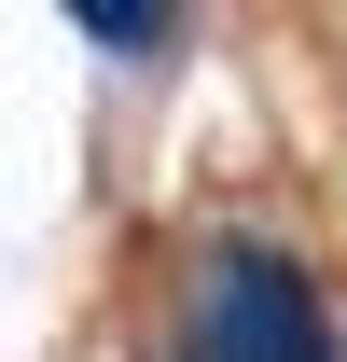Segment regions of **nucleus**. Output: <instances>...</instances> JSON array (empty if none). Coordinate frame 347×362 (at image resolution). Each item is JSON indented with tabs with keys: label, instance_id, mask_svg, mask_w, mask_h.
Masks as SVG:
<instances>
[{
	"label": "nucleus",
	"instance_id": "1",
	"mask_svg": "<svg viewBox=\"0 0 347 362\" xmlns=\"http://www.w3.org/2000/svg\"><path fill=\"white\" fill-rule=\"evenodd\" d=\"M181 362H347L319 279L278 237H209L181 279Z\"/></svg>",
	"mask_w": 347,
	"mask_h": 362
},
{
	"label": "nucleus",
	"instance_id": "2",
	"mask_svg": "<svg viewBox=\"0 0 347 362\" xmlns=\"http://www.w3.org/2000/svg\"><path fill=\"white\" fill-rule=\"evenodd\" d=\"M70 28H84L97 56H167V42H181V14H167V0H84Z\"/></svg>",
	"mask_w": 347,
	"mask_h": 362
}]
</instances>
